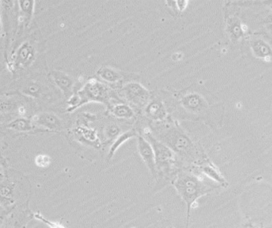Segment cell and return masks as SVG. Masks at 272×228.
Returning <instances> with one entry per match:
<instances>
[{
  "label": "cell",
  "instance_id": "obj_19",
  "mask_svg": "<svg viewBox=\"0 0 272 228\" xmlns=\"http://www.w3.org/2000/svg\"><path fill=\"white\" fill-rule=\"evenodd\" d=\"M39 91V88L37 85H30L26 88V93H29L30 95H34L36 93H38Z\"/></svg>",
  "mask_w": 272,
  "mask_h": 228
},
{
  "label": "cell",
  "instance_id": "obj_7",
  "mask_svg": "<svg viewBox=\"0 0 272 228\" xmlns=\"http://www.w3.org/2000/svg\"><path fill=\"white\" fill-rule=\"evenodd\" d=\"M145 113L150 119L157 121H164L167 116L166 109L163 104L157 100L150 101L147 104V106L145 108Z\"/></svg>",
  "mask_w": 272,
  "mask_h": 228
},
{
  "label": "cell",
  "instance_id": "obj_18",
  "mask_svg": "<svg viewBox=\"0 0 272 228\" xmlns=\"http://www.w3.org/2000/svg\"><path fill=\"white\" fill-rule=\"evenodd\" d=\"M120 132H121V129L118 126L115 125H111L108 126L105 129V135L109 139H113V138H116L117 136L119 135Z\"/></svg>",
  "mask_w": 272,
  "mask_h": 228
},
{
  "label": "cell",
  "instance_id": "obj_4",
  "mask_svg": "<svg viewBox=\"0 0 272 228\" xmlns=\"http://www.w3.org/2000/svg\"><path fill=\"white\" fill-rule=\"evenodd\" d=\"M79 97L83 102L89 101L104 102L108 97L107 88L100 83L99 81L93 79L89 81L83 89L79 92Z\"/></svg>",
  "mask_w": 272,
  "mask_h": 228
},
{
  "label": "cell",
  "instance_id": "obj_22",
  "mask_svg": "<svg viewBox=\"0 0 272 228\" xmlns=\"http://www.w3.org/2000/svg\"></svg>",
  "mask_w": 272,
  "mask_h": 228
},
{
  "label": "cell",
  "instance_id": "obj_17",
  "mask_svg": "<svg viewBox=\"0 0 272 228\" xmlns=\"http://www.w3.org/2000/svg\"><path fill=\"white\" fill-rule=\"evenodd\" d=\"M50 158L49 156L45 154H40L37 156L35 158V164L37 166L41 167V168H45L50 165Z\"/></svg>",
  "mask_w": 272,
  "mask_h": 228
},
{
  "label": "cell",
  "instance_id": "obj_20",
  "mask_svg": "<svg viewBox=\"0 0 272 228\" xmlns=\"http://www.w3.org/2000/svg\"><path fill=\"white\" fill-rule=\"evenodd\" d=\"M187 1H176V7L180 10L183 11L187 6Z\"/></svg>",
  "mask_w": 272,
  "mask_h": 228
},
{
  "label": "cell",
  "instance_id": "obj_12",
  "mask_svg": "<svg viewBox=\"0 0 272 228\" xmlns=\"http://www.w3.org/2000/svg\"><path fill=\"white\" fill-rule=\"evenodd\" d=\"M134 136H135V132L129 131L123 133L122 135L119 136V137H117V139H116L115 142L113 144V145L111 146V149H110V150H109V158H111V157H113L114 153H115V152L117 151V149H119L120 146H121V145H123L125 141L130 139V138L134 137Z\"/></svg>",
  "mask_w": 272,
  "mask_h": 228
},
{
  "label": "cell",
  "instance_id": "obj_5",
  "mask_svg": "<svg viewBox=\"0 0 272 228\" xmlns=\"http://www.w3.org/2000/svg\"><path fill=\"white\" fill-rule=\"evenodd\" d=\"M123 93L129 102L138 106L147 104L150 97L149 90L138 82L126 84L123 87Z\"/></svg>",
  "mask_w": 272,
  "mask_h": 228
},
{
  "label": "cell",
  "instance_id": "obj_3",
  "mask_svg": "<svg viewBox=\"0 0 272 228\" xmlns=\"http://www.w3.org/2000/svg\"><path fill=\"white\" fill-rule=\"evenodd\" d=\"M145 137L153 147L155 155L157 169L161 171L169 170L174 162V152L162 141L157 140L154 136L152 135L151 133H145Z\"/></svg>",
  "mask_w": 272,
  "mask_h": 228
},
{
  "label": "cell",
  "instance_id": "obj_6",
  "mask_svg": "<svg viewBox=\"0 0 272 228\" xmlns=\"http://www.w3.org/2000/svg\"><path fill=\"white\" fill-rule=\"evenodd\" d=\"M137 149L145 165L149 168V170L151 171V173L155 176L157 173V166H156L155 155H154L151 144L149 143V141L145 139V137L139 136L137 137Z\"/></svg>",
  "mask_w": 272,
  "mask_h": 228
},
{
  "label": "cell",
  "instance_id": "obj_13",
  "mask_svg": "<svg viewBox=\"0 0 272 228\" xmlns=\"http://www.w3.org/2000/svg\"><path fill=\"white\" fill-rule=\"evenodd\" d=\"M8 127L14 129L17 131L27 132L32 129V125L30 121L25 119H18L13 121Z\"/></svg>",
  "mask_w": 272,
  "mask_h": 228
},
{
  "label": "cell",
  "instance_id": "obj_21",
  "mask_svg": "<svg viewBox=\"0 0 272 228\" xmlns=\"http://www.w3.org/2000/svg\"><path fill=\"white\" fill-rule=\"evenodd\" d=\"M271 7H272V2H271Z\"/></svg>",
  "mask_w": 272,
  "mask_h": 228
},
{
  "label": "cell",
  "instance_id": "obj_16",
  "mask_svg": "<svg viewBox=\"0 0 272 228\" xmlns=\"http://www.w3.org/2000/svg\"><path fill=\"white\" fill-rule=\"evenodd\" d=\"M18 3L20 4V7L22 9V11H24V13L26 14V15L29 16V18H30V16L32 15V13H33L34 1L24 0V1H19Z\"/></svg>",
  "mask_w": 272,
  "mask_h": 228
},
{
  "label": "cell",
  "instance_id": "obj_10",
  "mask_svg": "<svg viewBox=\"0 0 272 228\" xmlns=\"http://www.w3.org/2000/svg\"><path fill=\"white\" fill-rule=\"evenodd\" d=\"M97 74L101 77L102 81L109 82V83H116L121 78V74L117 70L107 66L99 69L97 72Z\"/></svg>",
  "mask_w": 272,
  "mask_h": 228
},
{
  "label": "cell",
  "instance_id": "obj_2",
  "mask_svg": "<svg viewBox=\"0 0 272 228\" xmlns=\"http://www.w3.org/2000/svg\"><path fill=\"white\" fill-rule=\"evenodd\" d=\"M160 138L161 139L160 141L181 157H186L188 160H193L197 156L194 145L179 128L175 126L169 128L161 133Z\"/></svg>",
  "mask_w": 272,
  "mask_h": 228
},
{
  "label": "cell",
  "instance_id": "obj_1",
  "mask_svg": "<svg viewBox=\"0 0 272 228\" xmlns=\"http://www.w3.org/2000/svg\"><path fill=\"white\" fill-rule=\"evenodd\" d=\"M177 192L187 205L188 220L190 210L199 198L207 194L209 189L201 179L191 173H182L177 176L173 182Z\"/></svg>",
  "mask_w": 272,
  "mask_h": 228
},
{
  "label": "cell",
  "instance_id": "obj_15",
  "mask_svg": "<svg viewBox=\"0 0 272 228\" xmlns=\"http://www.w3.org/2000/svg\"><path fill=\"white\" fill-rule=\"evenodd\" d=\"M34 218L38 221H42L43 222L45 225H47L48 227L50 228H66L63 225H61L60 223L54 222V221H50L47 219L45 218V217L42 216V215L40 214L39 213H36L34 214Z\"/></svg>",
  "mask_w": 272,
  "mask_h": 228
},
{
  "label": "cell",
  "instance_id": "obj_14",
  "mask_svg": "<svg viewBox=\"0 0 272 228\" xmlns=\"http://www.w3.org/2000/svg\"><path fill=\"white\" fill-rule=\"evenodd\" d=\"M253 50H254L255 54H257L260 58L268 57L272 53L270 48L267 46L266 44L261 42H257L254 43Z\"/></svg>",
  "mask_w": 272,
  "mask_h": 228
},
{
  "label": "cell",
  "instance_id": "obj_11",
  "mask_svg": "<svg viewBox=\"0 0 272 228\" xmlns=\"http://www.w3.org/2000/svg\"><path fill=\"white\" fill-rule=\"evenodd\" d=\"M111 113L114 117L121 119H131L134 117V112L133 109L126 105H117L113 106L111 109Z\"/></svg>",
  "mask_w": 272,
  "mask_h": 228
},
{
  "label": "cell",
  "instance_id": "obj_8",
  "mask_svg": "<svg viewBox=\"0 0 272 228\" xmlns=\"http://www.w3.org/2000/svg\"><path fill=\"white\" fill-rule=\"evenodd\" d=\"M51 77L54 79L56 85H58L64 93L67 94L70 91L72 85H73V81L70 76L65 74L63 72L54 70L51 72Z\"/></svg>",
  "mask_w": 272,
  "mask_h": 228
},
{
  "label": "cell",
  "instance_id": "obj_9",
  "mask_svg": "<svg viewBox=\"0 0 272 228\" xmlns=\"http://www.w3.org/2000/svg\"><path fill=\"white\" fill-rule=\"evenodd\" d=\"M36 123L50 129H58L62 127V122L58 117L51 113H42L37 117Z\"/></svg>",
  "mask_w": 272,
  "mask_h": 228
}]
</instances>
